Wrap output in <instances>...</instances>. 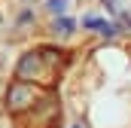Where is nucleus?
<instances>
[{
	"label": "nucleus",
	"instance_id": "nucleus-1",
	"mask_svg": "<svg viewBox=\"0 0 131 128\" xmlns=\"http://www.w3.org/2000/svg\"><path fill=\"white\" fill-rule=\"evenodd\" d=\"M67 61V52L61 49H31V52H25L18 64H15V79H21V82H40V86H55V79H58V73H61V67Z\"/></svg>",
	"mask_w": 131,
	"mask_h": 128
},
{
	"label": "nucleus",
	"instance_id": "nucleus-2",
	"mask_svg": "<svg viewBox=\"0 0 131 128\" xmlns=\"http://www.w3.org/2000/svg\"><path fill=\"white\" fill-rule=\"evenodd\" d=\"M40 89L34 86V82H21V79H15V82H9V89H6V110L18 119V116H25L28 110L37 107V101H40Z\"/></svg>",
	"mask_w": 131,
	"mask_h": 128
},
{
	"label": "nucleus",
	"instance_id": "nucleus-3",
	"mask_svg": "<svg viewBox=\"0 0 131 128\" xmlns=\"http://www.w3.org/2000/svg\"><path fill=\"white\" fill-rule=\"evenodd\" d=\"M58 119H61V107H58V101L52 95L40 98L34 110H28L25 116H18V122L25 128H58Z\"/></svg>",
	"mask_w": 131,
	"mask_h": 128
},
{
	"label": "nucleus",
	"instance_id": "nucleus-4",
	"mask_svg": "<svg viewBox=\"0 0 131 128\" xmlns=\"http://www.w3.org/2000/svg\"><path fill=\"white\" fill-rule=\"evenodd\" d=\"M82 25H85V28H95V31H98L101 37H113V34L119 31L116 25H110V22H104V18H85Z\"/></svg>",
	"mask_w": 131,
	"mask_h": 128
},
{
	"label": "nucleus",
	"instance_id": "nucleus-5",
	"mask_svg": "<svg viewBox=\"0 0 131 128\" xmlns=\"http://www.w3.org/2000/svg\"><path fill=\"white\" fill-rule=\"evenodd\" d=\"M46 9H49L52 15H61V12L67 9V0H49V3H46Z\"/></svg>",
	"mask_w": 131,
	"mask_h": 128
},
{
	"label": "nucleus",
	"instance_id": "nucleus-6",
	"mask_svg": "<svg viewBox=\"0 0 131 128\" xmlns=\"http://www.w3.org/2000/svg\"><path fill=\"white\" fill-rule=\"evenodd\" d=\"M55 31L58 34H73V22H70V18H61V22L55 25Z\"/></svg>",
	"mask_w": 131,
	"mask_h": 128
}]
</instances>
